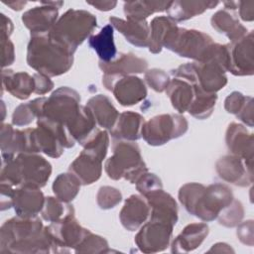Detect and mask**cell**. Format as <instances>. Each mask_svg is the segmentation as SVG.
I'll use <instances>...</instances> for the list:
<instances>
[{
	"label": "cell",
	"mask_w": 254,
	"mask_h": 254,
	"mask_svg": "<svg viewBox=\"0 0 254 254\" xmlns=\"http://www.w3.org/2000/svg\"><path fill=\"white\" fill-rule=\"evenodd\" d=\"M145 80L153 90L156 92H163L166 90L171 79L169 74L163 69L152 68L145 71Z\"/></svg>",
	"instance_id": "obj_43"
},
{
	"label": "cell",
	"mask_w": 254,
	"mask_h": 254,
	"mask_svg": "<svg viewBox=\"0 0 254 254\" xmlns=\"http://www.w3.org/2000/svg\"><path fill=\"white\" fill-rule=\"evenodd\" d=\"M209 228L206 223L188 224L174 239L171 245L173 253H187L196 249L208 235Z\"/></svg>",
	"instance_id": "obj_25"
},
{
	"label": "cell",
	"mask_w": 254,
	"mask_h": 254,
	"mask_svg": "<svg viewBox=\"0 0 254 254\" xmlns=\"http://www.w3.org/2000/svg\"><path fill=\"white\" fill-rule=\"evenodd\" d=\"M5 5H7L8 7H10L12 10H16L19 11L21 10L26 4L27 1H12V2H4Z\"/></svg>",
	"instance_id": "obj_53"
},
{
	"label": "cell",
	"mask_w": 254,
	"mask_h": 254,
	"mask_svg": "<svg viewBox=\"0 0 254 254\" xmlns=\"http://www.w3.org/2000/svg\"><path fill=\"white\" fill-rule=\"evenodd\" d=\"M122 200V193L116 188L110 186L100 187L96 194L97 205L101 209H110L115 207Z\"/></svg>",
	"instance_id": "obj_42"
},
{
	"label": "cell",
	"mask_w": 254,
	"mask_h": 254,
	"mask_svg": "<svg viewBox=\"0 0 254 254\" xmlns=\"http://www.w3.org/2000/svg\"><path fill=\"white\" fill-rule=\"evenodd\" d=\"M27 64L49 77L67 72L73 64V53L55 41L48 33L31 34L27 47Z\"/></svg>",
	"instance_id": "obj_4"
},
{
	"label": "cell",
	"mask_w": 254,
	"mask_h": 254,
	"mask_svg": "<svg viewBox=\"0 0 254 254\" xmlns=\"http://www.w3.org/2000/svg\"><path fill=\"white\" fill-rule=\"evenodd\" d=\"M214 42L212 38L197 30L176 27L167 40L164 48L180 57L202 62L211 57Z\"/></svg>",
	"instance_id": "obj_8"
},
{
	"label": "cell",
	"mask_w": 254,
	"mask_h": 254,
	"mask_svg": "<svg viewBox=\"0 0 254 254\" xmlns=\"http://www.w3.org/2000/svg\"><path fill=\"white\" fill-rule=\"evenodd\" d=\"M52 174V165L37 153H20L2 160L1 183L12 187L43 188Z\"/></svg>",
	"instance_id": "obj_5"
},
{
	"label": "cell",
	"mask_w": 254,
	"mask_h": 254,
	"mask_svg": "<svg viewBox=\"0 0 254 254\" xmlns=\"http://www.w3.org/2000/svg\"><path fill=\"white\" fill-rule=\"evenodd\" d=\"M213 251L214 252H234V250L229 245L222 242L212 245V247L208 250V252H213Z\"/></svg>",
	"instance_id": "obj_52"
},
{
	"label": "cell",
	"mask_w": 254,
	"mask_h": 254,
	"mask_svg": "<svg viewBox=\"0 0 254 254\" xmlns=\"http://www.w3.org/2000/svg\"><path fill=\"white\" fill-rule=\"evenodd\" d=\"M96 27L97 20L92 13L69 9L58 19L49 34L55 41L74 54L77 47L90 37Z\"/></svg>",
	"instance_id": "obj_6"
},
{
	"label": "cell",
	"mask_w": 254,
	"mask_h": 254,
	"mask_svg": "<svg viewBox=\"0 0 254 254\" xmlns=\"http://www.w3.org/2000/svg\"><path fill=\"white\" fill-rule=\"evenodd\" d=\"M110 25L121 33L127 42L138 48H145L149 45L150 26L146 20H123L117 17L109 18Z\"/></svg>",
	"instance_id": "obj_22"
},
{
	"label": "cell",
	"mask_w": 254,
	"mask_h": 254,
	"mask_svg": "<svg viewBox=\"0 0 254 254\" xmlns=\"http://www.w3.org/2000/svg\"><path fill=\"white\" fill-rule=\"evenodd\" d=\"M45 198L40 188L21 186L14 189L12 206L18 216L35 217L42 211Z\"/></svg>",
	"instance_id": "obj_19"
},
{
	"label": "cell",
	"mask_w": 254,
	"mask_h": 254,
	"mask_svg": "<svg viewBox=\"0 0 254 254\" xmlns=\"http://www.w3.org/2000/svg\"><path fill=\"white\" fill-rule=\"evenodd\" d=\"M189 128L187 119L181 114H160L145 121L141 137L148 145L162 146L170 140L183 136Z\"/></svg>",
	"instance_id": "obj_10"
},
{
	"label": "cell",
	"mask_w": 254,
	"mask_h": 254,
	"mask_svg": "<svg viewBox=\"0 0 254 254\" xmlns=\"http://www.w3.org/2000/svg\"><path fill=\"white\" fill-rule=\"evenodd\" d=\"M144 197L150 206V219H157L176 225L178 221V205L170 193L160 189Z\"/></svg>",
	"instance_id": "obj_21"
},
{
	"label": "cell",
	"mask_w": 254,
	"mask_h": 254,
	"mask_svg": "<svg viewBox=\"0 0 254 254\" xmlns=\"http://www.w3.org/2000/svg\"><path fill=\"white\" fill-rule=\"evenodd\" d=\"M228 55L227 71L237 76L254 73V38L253 31L226 45Z\"/></svg>",
	"instance_id": "obj_14"
},
{
	"label": "cell",
	"mask_w": 254,
	"mask_h": 254,
	"mask_svg": "<svg viewBox=\"0 0 254 254\" xmlns=\"http://www.w3.org/2000/svg\"><path fill=\"white\" fill-rule=\"evenodd\" d=\"M64 5L59 2H42L41 6H36L22 15V22L31 34L48 33L58 21L59 8Z\"/></svg>",
	"instance_id": "obj_17"
},
{
	"label": "cell",
	"mask_w": 254,
	"mask_h": 254,
	"mask_svg": "<svg viewBox=\"0 0 254 254\" xmlns=\"http://www.w3.org/2000/svg\"><path fill=\"white\" fill-rule=\"evenodd\" d=\"M13 192L14 189L12 186L5 183H1V210H5L12 207Z\"/></svg>",
	"instance_id": "obj_48"
},
{
	"label": "cell",
	"mask_w": 254,
	"mask_h": 254,
	"mask_svg": "<svg viewBox=\"0 0 254 254\" xmlns=\"http://www.w3.org/2000/svg\"><path fill=\"white\" fill-rule=\"evenodd\" d=\"M1 53H2V67L5 68L12 64L15 61V49L9 38H1Z\"/></svg>",
	"instance_id": "obj_46"
},
{
	"label": "cell",
	"mask_w": 254,
	"mask_h": 254,
	"mask_svg": "<svg viewBox=\"0 0 254 254\" xmlns=\"http://www.w3.org/2000/svg\"><path fill=\"white\" fill-rule=\"evenodd\" d=\"M185 209L202 221L216 219L219 212L233 199V193L226 185L215 183L207 187L198 183L182 186L178 194Z\"/></svg>",
	"instance_id": "obj_2"
},
{
	"label": "cell",
	"mask_w": 254,
	"mask_h": 254,
	"mask_svg": "<svg viewBox=\"0 0 254 254\" xmlns=\"http://www.w3.org/2000/svg\"><path fill=\"white\" fill-rule=\"evenodd\" d=\"M239 9V16L243 21L251 22L254 19V2L249 1V2H238V7Z\"/></svg>",
	"instance_id": "obj_49"
},
{
	"label": "cell",
	"mask_w": 254,
	"mask_h": 254,
	"mask_svg": "<svg viewBox=\"0 0 254 254\" xmlns=\"http://www.w3.org/2000/svg\"><path fill=\"white\" fill-rule=\"evenodd\" d=\"M72 212H74V208L68 202H64L57 197L47 196L45 198L41 215L44 220L54 222Z\"/></svg>",
	"instance_id": "obj_39"
},
{
	"label": "cell",
	"mask_w": 254,
	"mask_h": 254,
	"mask_svg": "<svg viewBox=\"0 0 254 254\" xmlns=\"http://www.w3.org/2000/svg\"><path fill=\"white\" fill-rule=\"evenodd\" d=\"M109 251L107 240L102 236L93 234L90 230L86 232L74 249L75 253H106Z\"/></svg>",
	"instance_id": "obj_40"
},
{
	"label": "cell",
	"mask_w": 254,
	"mask_h": 254,
	"mask_svg": "<svg viewBox=\"0 0 254 254\" xmlns=\"http://www.w3.org/2000/svg\"><path fill=\"white\" fill-rule=\"evenodd\" d=\"M223 5L225 6V10H235L238 7V2L236 1H225L223 2Z\"/></svg>",
	"instance_id": "obj_54"
},
{
	"label": "cell",
	"mask_w": 254,
	"mask_h": 254,
	"mask_svg": "<svg viewBox=\"0 0 254 254\" xmlns=\"http://www.w3.org/2000/svg\"><path fill=\"white\" fill-rule=\"evenodd\" d=\"M13 23L10 18H8L5 14H1V37L2 38H10L13 32Z\"/></svg>",
	"instance_id": "obj_50"
},
{
	"label": "cell",
	"mask_w": 254,
	"mask_h": 254,
	"mask_svg": "<svg viewBox=\"0 0 254 254\" xmlns=\"http://www.w3.org/2000/svg\"><path fill=\"white\" fill-rule=\"evenodd\" d=\"M175 225L157 220L150 219L144 223L135 236V244L143 253H157L168 248Z\"/></svg>",
	"instance_id": "obj_13"
},
{
	"label": "cell",
	"mask_w": 254,
	"mask_h": 254,
	"mask_svg": "<svg viewBox=\"0 0 254 254\" xmlns=\"http://www.w3.org/2000/svg\"><path fill=\"white\" fill-rule=\"evenodd\" d=\"M236 234L243 244L253 246V220L240 222L237 225Z\"/></svg>",
	"instance_id": "obj_45"
},
{
	"label": "cell",
	"mask_w": 254,
	"mask_h": 254,
	"mask_svg": "<svg viewBox=\"0 0 254 254\" xmlns=\"http://www.w3.org/2000/svg\"><path fill=\"white\" fill-rule=\"evenodd\" d=\"M52 243V253H68L76 248L88 229L83 228L75 218L74 212L45 227Z\"/></svg>",
	"instance_id": "obj_11"
},
{
	"label": "cell",
	"mask_w": 254,
	"mask_h": 254,
	"mask_svg": "<svg viewBox=\"0 0 254 254\" xmlns=\"http://www.w3.org/2000/svg\"><path fill=\"white\" fill-rule=\"evenodd\" d=\"M218 4V1H171L166 11L168 17L177 23L202 14Z\"/></svg>",
	"instance_id": "obj_30"
},
{
	"label": "cell",
	"mask_w": 254,
	"mask_h": 254,
	"mask_svg": "<svg viewBox=\"0 0 254 254\" xmlns=\"http://www.w3.org/2000/svg\"><path fill=\"white\" fill-rule=\"evenodd\" d=\"M88 5L93 6L94 8H96L99 11H110L112 10L116 5L117 2L116 1H95V2H86Z\"/></svg>",
	"instance_id": "obj_51"
},
{
	"label": "cell",
	"mask_w": 254,
	"mask_h": 254,
	"mask_svg": "<svg viewBox=\"0 0 254 254\" xmlns=\"http://www.w3.org/2000/svg\"><path fill=\"white\" fill-rule=\"evenodd\" d=\"M197 86L189 82L186 79L174 77L170 80L166 93L172 103V106L179 112H188L190 106L191 105Z\"/></svg>",
	"instance_id": "obj_26"
},
{
	"label": "cell",
	"mask_w": 254,
	"mask_h": 254,
	"mask_svg": "<svg viewBox=\"0 0 254 254\" xmlns=\"http://www.w3.org/2000/svg\"><path fill=\"white\" fill-rule=\"evenodd\" d=\"M81 183L70 172L60 174L54 181L52 189L57 198L69 202L75 198L80 190Z\"/></svg>",
	"instance_id": "obj_36"
},
{
	"label": "cell",
	"mask_w": 254,
	"mask_h": 254,
	"mask_svg": "<svg viewBox=\"0 0 254 254\" xmlns=\"http://www.w3.org/2000/svg\"><path fill=\"white\" fill-rule=\"evenodd\" d=\"M1 154L2 159L7 160L20 153H27V131L14 129L10 124L1 126Z\"/></svg>",
	"instance_id": "obj_28"
},
{
	"label": "cell",
	"mask_w": 254,
	"mask_h": 254,
	"mask_svg": "<svg viewBox=\"0 0 254 254\" xmlns=\"http://www.w3.org/2000/svg\"><path fill=\"white\" fill-rule=\"evenodd\" d=\"M34 80H35V91L36 94H46L50 92L54 87V82L51 80V78L47 75H44L42 73H35L33 74Z\"/></svg>",
	"instance_id": "obj_47"
},
{
	"label": "cell",
	"mask_w": 254,
	"mask_h": 254,
	"mask_svg": "<svg viewBox=\"0 0 254 254\" xmlns=\"http://www.w3.org/2000/svg\"><path fill=\"white\" fill-rule=\"evenodd\" d=\"M46 99L47 97H39L18 105L12 114V123L16 126H26L32 123L35 118L38 119L42 115Z\"/></svg>",
	"instance_id": "obj_37"
},
{
	"label": "cell",
	"mask_w": 254,
	"mask_h": 254,
	"mask_svg": "<svg viewBox=\"0 0 254 254\" xmlns=\"http://www.w3.org/2000/svg\"><path fill=\"white\" fill-rule=\"evenodd\" d=\"M2 86L12 96L25 100L35 91V80L33 75L25 71L15 72L12 69L2 70Z\"/></svg>",
	"instance_id": "obj_27"
},
{
	"label": "cell",
	"mask_w": 254,
	"mask_h": 254,
	"mask_svg": "<svg viewBox=\"0 0 254 254\" xmlns=\"http://www.w3.org/2000/svg\"><path fill=\"white\" fill-rule=\"evenodd\" d=\"M106 154L93 147H83L80 154L69 165L68 172L72 173L81 185L95 183L102 174V162Z\"/></svg>",
	"instance_id": "obj_15"
},
{
	"label": "cell",
	"mask_w": 254,
	"mask_h": 254,
	"mask_svg": "<svg viewBox=\"0 0 254 254\" xmlns=\"http://www.w3.org/2000/svg\"><path fill=\"white\" fill-rule=\"evenodd\" d=\"M224 109L249 127H253V98L233 91L224 100Z\"/></svg>",
	"instance_id": "obj_34"
},
{
	"label": "cell",
	"mask_w": 254,
	"mask_h": 254,
	"mask_svg": "<svg viewBox=\"0 0 254 254\" xmlns=\"http://www.w3.org/2000/svg\"><path fill=\"white\" fill-rule=\"evenodd\" d=\"M177 27V23L168 16L155 17L150 24L149 51L152 54L161 53L172 31Z\"/></svg>",
	"instance_id": "obj_33"
},
{
	"label": "cell",
	"mask_w": 254,
	"mask_h": 254,
	"mask_svg": "<svg viewBox=\"0 0 254 254\" xmlns=\"http://www.w3.org/2000/svg\"><path fill=\"white\" fill-rule=\"evenodd\" d=\"M1 253H52V243L41 219L15 216L0 229Z\"/></svg>",
	"instance_id": "obj_1"
},
{
	"label": "cell",
	"mask_w": 254,
	"mask_h": 254,
	"mask_svg": "<svg viewBox=\"0 0 254 254\" xmlns=\"http://www.w3.org/2000/svg\"><path fill=\"white\" fill-rule=\"evenodd\" d=\"M113 29L110 24H107L97 34H93L88 38V45L97 54L99 62L109 63L117 57Z\"/></svg>",
	"instance_id": "obj_31"
},
{
	"label": "cell",
	"mask_w": 254,
	"mask_h": 254,
	"mask_svg": "<svg viewBox=\"0 0 254 254\" xmlns=\"http://www.w3.org/2000/svg\"><path fill=\"white\" fill-rule=\"evenodd\" d=\"M85 106L91 111L96 124L104 129L110 130L119 116V112L114 107L109 97L103 94L92 96L88 99Z\"/></svg>",
	"instance_id": "obj_29"
},
{
	"label": "cell",
	"mask_w": 254,
	"mask_h": 254,
	"mask_svg": "<svg viewBox=\"0 0 254 254\" xmlns=\"http://www.w3.org/2000/svg\"><path fill=\"white\" fill-rule=\"evenodd\" d=\"M215 170L218 177L238 187H248L253 183V167L234 155H226L217 160Z\"/></svg>",
	"instance_id": "obj_16"
},
{
	"label": "cell",
	"mask_w": 254,
	"mask_h": 254,
	"mask_svg": "<svg viewBox=\"0 0 254 254\" xmlns=\"http://www.w3.org/2000/svg\"><path fill=\"white\" fill-rule=\"evenodd\" d=\"M98 66L104 74L132 75L134 73L145 72L148 67V63L146 60L132 53H121L109 63L99 62Z\"/></svg>",
	"instance_id": "obj_23"
},
{
	"label": "cell",
	"mask_w": 254,
	"mask_h": 254,
	"mask_svg": "<svg viewBox=\"0 0 254 254\" xmlns=\"http://www.w3.org/2000/svg\"><path fill=\"white\" fill-rule=\"evenodd\" d=\"M112 150V156L104 165L108 178L115 181L125 179L130 184H135L144 173L148 172L140 148L134 141L114 140Z\"/></svg>",
	"instance_id": "obj_7"
},
{
	"label": "cell",
	"mask_w": 254,
	"mask_h": 254,
	"mask_svg": "<svg viewBox=\"0 0 254 254\" xmlns=\"http://www.w3.org/2000/svg\"><path fill=\"white\" fill-rule=\"evenodd\" d=\"M81 106L78 92L68 86H62L46 99L40 117L61 124L67 130V127L77 117Z\"/></svg>",
	"instance_id": "obj_9"
},
{
	"label": "cell",
	"mask_w": 254,
	"mask_h": 254,
	"mask_svg": "<svg viewBox=\"0 0 254 254\" xmlns=\"http://www.w3.org/2000/svg\"><path fill=\"white\" fill-rule=\"evenodd\" d=\"M244 216V208L242 203L237 200L233 199L227 206H225L217 215V219L219 224L225 227H235L237 226Z\"/></svg>",
	"instance_id": "obj_41"
},
{
	"label": "cell",
	"mask_w": 254,
	"mask_h": 254,
	"mask_svg": "<svg viewBox=\"0 0 254 254\" xmlns=\"http://www.w3.org/2000/svg\"><path fill=\"white\" fill-rule=\"evenodd\" d=\"M225 143L231 155L237 156L253 167L254 139L253 134L242 125L232 122L228 125L225 133Z\"/></svg>",
	"instance_id": "obj_18"
},
{
	"label": "cell",
	"mask_w": 254,
	"mask_h": 254,
	"mask_svg": "<svg viewBox=\"0 0 254 254\" xmlns=\"http://www.w3.org/2000/svg\"><path fill=\"white\" fill-rule=\"evenodd\" d=\"M210 23L216 32L224 34L230 42L236 41L247 34V29L240 24L238 18L225 9L214 13L210 19Z\"/></svg>",
	"instance_id": "obj_32"
},
{
	"label": "cell",
	"mask_w": 254,
	"mask_h": 254,
	"mask_svg": "<svg viewBox=\"0 0 254 254\" xmlns=\"http://www.w3.org/2000/svg\"><path fill=\"white\" fill-rule=\"evenodd\" d=\"M136 185V189L137 190L143 195H147L148 193L163 189V185H162V181L161 179L156 176L155 174L146 172L144 173L135 183Z\"/></svg>",
	"instance_id": "obj_44"
},
{
	"label": "cell",
	"mask_w": 254,
	"mask_h": 254,
	"mask_svg": "<svg viewBox=\"0 0 254 254\" xmlns=\"http://www.w3.org/2000/svg\"><path fill=\"white\" fill-rule=\"evenodd\" d=\"M228 67L226 45L215 43L212 56L202 62L187 63L173 69L174 77L183 78L207 93H216L227 84Z\"/></svg>",
	"instance_id": "obj_3"
},
{
	"label": "cell",
	"mask_w": 254,
	"mask_h": 254,
	"mask_svg": "<svg viewBox=\"0 0 254 254\" xmlns=\"http://www.w3.org/2000/svg\"><path fill=\"white\" fill-rule=\"evenodd\" d=\"M150 217V206L145 197L139 194L130 195L124 202L119 219L124 228L135 231Z\"/></svg>",
	"instance_id": "obj_20"
},
{
	"label": "cell",
	"mask_w": 254,
	"mask_h": 254,
	"mask_svg": "<svg viewBox=\"0 0 254 254\" xmlns=\"http://www.w3.org/2000/svg\"><path fill=\"white\" fill-rule=\"evenodd\" d=\"M144 117L133 111H124L119 114L114 126L109 130L114 140L136 141L141 138Z\"/></svg>",
	"instance_id": "obj_24"
},
{
	"label": "cell",
	"mask_w": 254,
	"mask_h": 254,
	"mask_svg": "<svg viewBox=\"0 0 254 254\" xmlns=\"http://www.w3.org/2000/svg\"><path fill=\"white\" fill-rule=\"evenodd\" d=\"M216 100V93H207L197 87L194 99L188 112L196 119H206L212 114Z\"/></svg>",
	"instance_id": "obj_38"
},
{
	"label": "cell",
	"mask_w": 254,
	"mask_h": 254,
	"mask_svg": "<svg viewBox=\"0 0 254 254\" xmlns=\"http://www.w3.org/2000/svg\"><path fill=\"white\" fill-rule=\"evenodd\" d=\"M171 1H128L124 3L123 10L128 20L143 21L150 15L166 11Z\"/></svg>",
	"instance_id": "obj_35"
},
{
	"label": "cell",
	"mask_w": 254,
	"mask_h": 254,
	"mask_svg": "<svg viewBox=\"0 0 254 254\" xmlns=\"http://www.w3.org/2000/svg\"><path fill=\"white\" fill-rule=\"evenodd\" d=\"M102 84L111 91L122 106H132L147 96V87L143 79L135 75L103 74Z\"/></svg>",
	"instance_id": "obj_12"
}]
</instances>
